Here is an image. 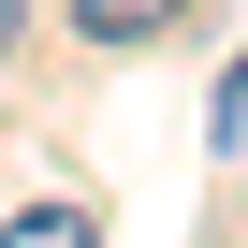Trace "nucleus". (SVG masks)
Wrapping results in <instances>:
<instances>
[{
  "label": "nucleus",
  "mask_w": 248,
  "mask_h": 248,
  "mask_svg": "<svg viewBox=\"0 0 248 248\" xmlns=\"http://www.w3.org/2000/svg\"><path fill=\"white\" fill-rule=\"evenodd\" d=\"M175 15H190V0H73V30H88L102 59H146V44H175Z\"/></svg>",
  "instance_id": "obj_1"
},
{
  "label": "nucleus",
  "mask_w": 248,
  "mask_h": 248,
  "mask_svg": "<svg viewBox=\"0 0 248 248\" xmlns=\"http://www.w3.org/2000/svg\"><path fill=\"white\" fill-rule=\"evenodd\" d=\"M0 248H102V233H88V204H30V219L0 233Z\"/></svg>",
  "instance_id": "obj_2"
},
{
  "label": "nucleus",
  "mask_w": 248,
  "mask_h": 248,
  "mask_svg": "<svg viewBox=\"0 0 248 248\" xmlns=\"http://www.w3.org/2000/svg\"><path fill=\"white\" fill-rule=\"evenodd\" d=\"M15 15H30V0H0V44H15Z\"/></svg>",
  "instance_id": "obj_3"
}]
</instances>
